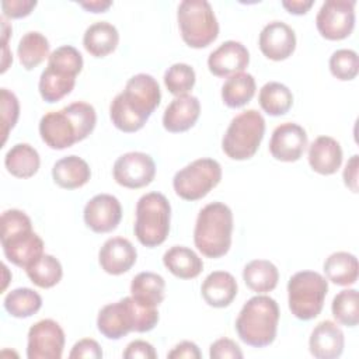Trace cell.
I'll return each mask as SVG.
<instances>
[{
  "instance_id": "6da1fadb",
  "label": "cell",
  "mask_w": 359,
  "mask_h": 359,
  "mask_svg": "<svg viewBox=\"0 0 359 359\" xmlns=\"http://www.w3.org/2000/svg\"><path fill=\"white\" fill-rule=\"evenodd\" d=\"M161 91L157 80L146 73L132 76L119 94L111 101L109 118L116 129L125 133L140 130L160 105Z\"/></svg>"
},
{
  "instance_id": "7a4b0ae2",
  "label": "cell",
  "mask_w": 359,
  "mask_h": 359,
  "mask_svg": "<svg viewBox=\"0 0 359 359\" xmlns=\"http://www.w3.org/2000/svg\"><path fill=\"white\" fill-rule=\"evenodd\" d=\"M97 114L91 104L76 101L59 111L45 114L39 121L41 139L53 150L72 147L95 128Z\"/></svg>"
},
{
  "instance_id": "3957f363",
  "label": "cell",
  "mask_w": 359,
  "mask_h": 359,
  "mask_svg": "<svg viewBox=\"0 0 359 359\" xmlns=\"http://www.w3.org/2000/svg\"><path fill=\"white\" fill-rule=\"evenodd\" d=\"M0 240L6 258L20 268L43 255V241L32 230L31 219L20 209H7L0 217Z\"/></svg>"
},
{
  "instance_id": "277c9868",
  "label": "cell",
  "mask_w": 359,
  "mask_h": 359,
  "mask_svg": "<svg viewBox=\"0 0 359 359\" xmlns=\"http://www.w3.org/2000/svg\"><path fill=\"white\" fill-rule=\"evenodd\" d=\"M157 323V309L142 306L132 296L104 306L97 317V328L108 339H121L130 331L149 332Z\"/></svg>"
},
{
  "instance_id": "5b68a950",
  "label": "cell",
  "mask_w": 359,
  "mask_h": 359,
  "mask_svg": "<svg viewBox=\"0 0 359 359\" xmlns=\"http://www.w3.org/2000/svg\"><path fill=\"white\" fill-rule=\"evenodd\" d=\"M279 316V306L275 299L265 294L248 299L236 320L238 338L252 348L271 345L276 338Z\"/></svg>"
},
{
  "instance_id": "8992f818",
  "label": "cell",
  "mask_w": 359,
  "mask_h": 359,
  "mask_svg": "<svg viewBox=\"0 0 359 359\" xmlns=\"http://www.w3.org/2000/svg\"><path fill=\"white\" fill-rule=\"evenodd\" d=\"M233 212L223 202H212L201 209L194 229V243L206 258L226 255L231 245Z\"/></svg>"
},
{
  "instance_id": "52a82bcc",
  "label": "cell",
  "mask_w": 359,
  "mask_h": 359,
  "mask_svg": "<svg viewBox=\"0 0 359 359\" xmlns=\"http://www.w3.org/2000/svg\"><path fill=\"white\" fill-rule=\"evenodd\" d=\"M171 206L160 192H149L136 203V220L133 231L139 243L147 248L163 244L170 233Z\"/></svg>"
},
{
  "instance_id": "ba28073f",
  "label": "cell",
  "mask_w": 359,
  "mask_h": 359,
  "mask_svg": "<svg viewBox=\"0 0 359 359\" xmlns=\"http://www.w3.org/2000/svg\"><path fill=\"white\" fill-rule=\"evenodd\" d=\"M265 133V119L257 109H247L236 115L229 123L223 139L222 149L231 160L251 158Z\"/></svg>"
},
{
  "instance_id": "9c48e42d",
  "label": "cell",
  "mask_w": 359,
  "mask_h": 359,
  "mask_svg": "<svg viewBox=\"0 0 359 359\" xmlns=\"http://www.w3.org/2000/svg\"><path fill=\"white\" fill-rule=\"evenodd\" d=\"M182 41L195 49L209 46L219 35V22L206 0H184L177 10Z\"/></svg>"
},
{
  "instance_id": "30bf717a",
  "label": "cell",
  "mask_w": 359,
  "mask_h": 359,
  "mask_svg": "<svg viewBox=\"0 0 359 359\" xmlns=\"http://www.w3.org/2000/svg\"><path fill=\"white\" fill-rule=\"evenodd\" d=\"M328 280L318 272L300 271L287 282V303L292 314L303 321L316 318L324 306Z\"/></svg>"
},
{
  "instance_id": "8fae6325",
  "label": "cell",
  "mask_w": 359,
  "mask_h": 359,
  "mask_svg": "<svg viewBox=\"0 0 359 359\" xmlns=\"http://www.w3.org/2000/svg\"><path fill=\"white\" fill-rule=\"evenodd\" d=\"M222 180V165L215 158H198L180 171L172 178L175 194L184 201H199L205 198Z\"/></svg>"
},
{
  "instance_id": "7c38bea8",
  "label": "cell",
  "mask_w": 359,
  "mask_h": 359,
  "mask_svg": "<svg viewBox=\"0 0 359 359\" xmlns=\"http://www.w3.org/2000/svg\"><path fill=\"white\" fill-rule=\"evenodd\" d=\"M355 0H327L321 4L316 27L328 41L348 38L355 28Z\"/></svg>"
},
{
  "instance_id": "4fadbf2b",
  "label": "cell",
  "mask_w": 359,
  "mask_h": 359,
  "mask_svg": "<svg viewBox=\"0 0 359 359\" xmlns=\"http://www.w3.org/2000/svg\"><path fill=\"white\" fill-rule=\"evenodd\" d=\"M65 348V331L52 318H45L28 330V359H60Z\"/></svg>"
},
{
  "instance_id": "5bb4252c",
  "label": "cell",
  "mask_w": 359,
  "mask_h": 359,
  "mask_svg": "<svg viewBox=\"0 0 359 359\" xmlns=\"http://www.w3.org/2000/svg\"><path fill=\"white\" fill-rule=\"evenodd\" d=\"M112 175L121 187L139 189L154 180L156 163L143 151H129L116 158L112 167Z\"/></svg>"
},
{
  "instance_id": "9a60e30c",
  "label": "cell",
  "mask_w": 359,
  "mask_h": 359,
  "mask_svg": "<svg viewBox=\"0 0 359 359\" xmlns=\"http://www.w3.org/2000/svg\"><path fill=\"white\" fill-rule=\"evenodd\" d=\"M307 147V133L303 126L294 122H285L276 126L269 140V153L275 160L297 161Z\"/></svg>"
},
{
  "instance_id": "2e32d148",
  "label": "cell",
  "mask_w": 359,
  "mask_h": 359,
  "mask_svg": "<svg viewBox=\"0 0 359 359\" xmlns=\"http://www.w3.org/2000/svg\"><path fill=\"white\" fill-rule=\"evenodd\" d=\"M83 219L94 233H109L118 227L122 219L121 202L114 195L98 194L86 203Z\"/></svg>"
},
{
  "instance_id": "e0dca14e",
  "label": "cell",
  "mask_w": 359,
  "mask_h": 359,
  "mask_svg": "<svg viewBox=\"0 0 359 359\" xmlns=\"http://www.w3.org/2000/svg\"><path fill=\"white\" fill-rule=\"evenodd\" d=\"M258 46L265 57L280 62L294 52L296 34L286 22L272 21L261 29Z\"/></svg>"
},
{
  "instance_id": "ac0fdd59",
  "label": "cell",
  "mask_w": 359,
  "mask_h": 359,
  "mask_svg": "<svg viewBox=\"0 0 359 359\" xmlns=\"http://www.w3.org/2000/svg\"><path fill=\"white\" fill-rule=\"evenodd\" d=\"M250 63L248 49L237 41H226L208 57V67L213 76L229 77L243 72Z\"/></svg>"
},
{
  "instance_id": "d6986e66",
  "label": "cell",
  "mask_w": 359,
  "mask_h": 359,
  "mask_svg": "<svg viewBox=\"0 0 359 359\" xmlns=\"http://www.w3.org/2000/svg\"><path fill=\"white\" fill-rule=\"evenodd\" d=\"M137 252L133 244L123 237L108 238L98 251V262L104 272L109 275H122L136 262Z\"/></svg>"
},
{
  "instance_id": "ffe728a7",
  "label": "cell",
  "mask_w": 359,
  "mask_h": 359,
  "mask_svg": "<svg viewBox=\"0 0 359 359\" xmlns=\"http://www.w3.org/2000/svg\"><path fill=\"white\" fill-rule=\"evenodd\" d=\"M345 337L337 323L324 320L311 331L309 339L310 353L317 359H337L342 355Z\"/></svg>"
},
{
  "instance_id": "44dd1931",
  "label": "cell",
  "mask_w": 359,
  "mask_h": 359,
  "mask_svg": "<svg viewBox=\"0 0 359 359\" xmlns=\"http://www.w3.org/2000/svg\"><path fill=\"white\" fill-rule=\"evenodd\" d=\"M201 115V102L196 97L185 94L175 97L163 114V126L171 133L189 130Z\"/></svg>"
},
{
  "instance_id": "7402d4cb",
  "label": "cell",
  "mask_w": 359,
  "mask_h": 359,
  "mask_svg": "<svg viewBox=\"0 0 359 359\" xmlns=\"http://www.w3.org/2000/svg\"><path fill=\"white\" fill-rule=\"evenodd\" d=\"M237 280L226 271L210 272L201 286V293L206 304L215 309H223L233 303L237 296Z\"/></svg>"
},
{
  "instance_id": "603a6c76",
  "label": "cell",
  "mask_w": 359,
  "mask_h": 359,
  "mask_svg": "<svg viewBox=\"0 0 359 359\" xmlns=\"http://www.w3.org/2000/svg\"><path fill=\"white\" fill-rule=\"evenodd\" d=\"M309 164L321 175L335 174L342 164L341 144L331 136H318L309 147Z\"/></svg>"
},
{
  "instance_id": "cb8c5ba5",
  "label": "cell",
  "mask_w": 359,
  "mask_h": 359,
  "mask_svg": "<svg viewBox=\"0 0 359 359\" xmlns=\"http://www.w3.org/2000/svg\"><path fill=\"white\" fill-rule=\"evenodd\" d=\"M52 178L63 189H77L90 181L91 170L86 160L72 154L62 157L53 164Z\"/></svg>"
},
{
  "instance_id": "d4e9b609",
  "label": "cell",
  "mask_w": 359,
  "mask_h": 359,
  "mask_svg": "<svg viewBox=\"0 0 359 359\" xmlns=\"http://www.w3.org/2000/svg\"><path fill=\"white\" fill-rule=\"evenodd\" d=\"M119 43V32L108 21L91 24L83 35L84 49L94 57H104L112 53Z\"/></svg>"
},
{
  "instance_id": "484cf974",
  "label": "cell",
  "mask_w": 359,
  "mask_h": 359,
  "mask_svg": "<svg viewBox=\"0 0 359 359\" xmlns=\"http://www.w3.org/2000/svg\"><path fill=\"white\" fill-rule=\"evenodd\" d=\"M163 264L180 279H194L203 269V262L199 255L185 245H174L168 248L163 255Z\"/></svg>"
},
{
  "instance_id": "4316f807",
  "label": "cell",
  "mask_w": 359,
  "mask_h": 359,
  "mask_svg": "<svg viewBox=\"0 0 359 359\" xmlns=\"http://www.w3.org/2000/svg\"><path fill=\"white\" fill-rule=\"evenodd\" d=\"M165 280L154 272H140L130 283V296L142 306L157 307L164 300Z\"/></svg>"
},
{
  "instance_id": "83f0119b",
  "label": "cell",
  "mask_w": 359,
  "mask_h": 359,
  "mask_svg": "<svg viewBox=\"0 0 359 359\" xmlns=\"http://www.w3.org/2000/svg\"><path fill=\"white\" fill-rule=\"evenodd\" d=\"M4 165L7 171L17 178L34 177L41 165V158L31 144L17 143L4 156Z\"/></svg>"
},
{
  "instance_id": "f1b7e54d",
  "label": "cell",
  "mask_w": 359,
  "mask_h": 359,
  "mask_svg": "<svg viewBox=\"0 0 359 359\" xmlns=\"http://www.w3.org/2000/svg\"><path fill=\"white\" fill-rule=\"evenodd\" d=\"M324 273L338 286H351L358 280V258L346 251L332 252L324 261Z\"/></svg>"
},
{
  "instance_id": "f546056e",
  "label": "cell",
  "mask_w": 359,
  "mask_h": 359,
  "mask_svg": "<svg viewBox=\"0 0 359 359\" xmlns=\"http://www.w3.org/2000/svg\"><path fill=\"white\" fill-rule=\"evenodd\" d=\"M257 90L255 79L250 73H236L227 77L222 86V100L229 108H241L248 104Z\"/></svg>"
},
{
  "instance_id": "4dcf8cb0",
  "label": "cell",
  "mask_w": 359,
  "mask_h": 359,
  "mask_svg": "<svg viewBox=\"0 0 359 359\" xmlns=\"http://www.w3.org/2000/svg\"><path fill=\"white\" fill-rule=\"evenodd\" d=\"M243 279L247 287L252 292L266 293L276 287L279 271L268 259H254L244 266Z\"/></svg>"
},
{
  "instance_id": "1f68e13d",
  "label": "cell",
  "mask_w": 359,
  "mask_h": 359,
  "mask_svg": "<svg viewBox=\"0 0 359 359\" xmlns=\"http://www.w3.org/2000/svg\"><path fill=\"white\" fill-rule=\"evenodd\" d=\"M76 84V77L67 73L59 72L53 67L46 66V69L41 73L38 90L45 102L53 104L60 101L63 97L72 93Z\"/></svg>"
},
{
  "instance_id": "d6a6232c",
  "label": "cell",
  "mask_w": 359,
  "mask_h": 359,
  "mask_svg": "<svg viewBox=\"0 0 359 359\" xmlns=\"http://www.w3.org/2000/svg\"><path fill=\"white\" fill-rule=\"evenodd\" d=\"M258 102L262 111L271 116H280L289 112L293 105V94L282 83H265L258 94Z\"/></svg>"
},
{
  "instance_id": "836d02e7",
  "label": "cell",
  "mask_w": 359,
  "mask_h": 359,
  "mask_svg": "<svg viewBox=\"0 0 359 359\" xmlns=\"http://www.w3.org/2000/svg\"><path fill=\"white\" fill-rule=\"evenodd\" d=\"M17 55L22 67L32 70L49 57V41L41 32L29 31L21 36Z\"/></svg>"
},
{
  "instance_id": "e575fe53",
  "label": "cell",
  "mask_w": 359,
  "mask_h": 359,
  "mask_svg": "<svg viewBox=\"0 0 359 359\" xmlns=\"http://www.w3.org/2000/svg\"><path fill=\"white\" fill-rule=\"evenodd\" d=\"M3 306L6 311L15 318H28L42 307V297L38 292L29 287H17L8 292Z\"/></svg>"
},
{
  "instance_id": "d590c367",
  "label": "cell",
  "mask_w": 359,
  "mask_h": 359,
  "mask_svg": "<svg viewBox=\"0 0 359 359\" xmlns=\"http://www.w3.org/2000/svg\"><path fill=\"white\" fill-rule=\"evenodd\" d=\"M29 280L42 289H49L57 285L63 276L62 264L50 254L41 255L29 266L25 268Z\"/></svg>"
},
{
  "instance_id": "8d00e7d4",
  "label": "cell",
  "mask_w": 359,
  "mask_h": 359,
  "mask_svg": "<svg viewBox=\"0 0 359 359\" xmlns=\"http://www.w3.org/2000/svg\"><path fill=\"white\" fill-rule=\"evenodd\" d=\"M334 318L346 327H356L359 323V294L356 289H344L335 294L331 303Z\"/></svg>"
},
{
  "instance_id": "74e56055",
  "label": "cell",
  "mask_w": 359,
  "mask_h": 359,
  "mask_svg": "<svg viewBox=\"0 0 359 359\" xmlns=\"http://www.w3.org/2000/svg\"><path fill=\"white\" fill-rule=\"evenodd\" d=\"M196 81V74L194 67L187 63H174L164 73V84L175 97L188 94Z\"/></svg>"
},
{
  "instance_id": "f35d334b",
  "label": "cell",
  "mask_w": 359,
  "mask_h": 359,
  "mask_svg": "<svg viewBox=\"0 0 359 359\" xmlns=\"http://www.w3.org/2000/svg\"><path fill=\"white\" fill-rule=\"evenodd\" d=\"M83 56L72 45L56 48L48 57V66L70 76H77L83 70Z\"/></svg>"
},
{
  "instance_id": "ab89813d",
  "label": "cell",
  "mask_w": 359,
  "mask_h": 359,
  "mask_svg": "<svg viewBox=\"0 0 359 359\" xmlns=\"http://www.w3.org/2000/svg\"><path fill=\"white\" fill-rule=\"evenodd\" d=\"M330 72L341 81L353 80L359 73V57L352 49H338L330 57Z\"/></svg>"
},
{
  "instance_id": "60d3db41",
  "label": "cell",
  "mask_w": 359,
  "mask_h": 359,
  "mask_svg": "<svg viewBox=\"0 0 359 359\" xmlns=\"http://www.w3.org/2000/svg\"><path fill=\"white\" fill-rule=\"evenodd\" d=\"M1 100V135H3V144L7 140L8 132L15 126L20 115V102L15 94L7 88H1L0 91Z\"/></svg>"
},
{
  "instance_id": "b9f144b4",
  "label": "cell",
  "mask_w": 359,
  "mask_h": 359,
  "mask_svg": "<svg viewBox=\"0 0 359 359\" xmlns=\"http://www.w3.org/2000/svg\"><path fill=\"white\" fill-rule=\"evenodd\" d=\"M209 356L212 359H241L244 355L240 346L230 338H220L215 341L209 348Z\"/></svg>"
},
{
  "instance_id": "7bdbcfd3",
  "label": "cell",
  "mask_w": 359,
  "mask_h": 359,
  "mask_svg": "<svg viewBox=\"0 0 359 359\" xmlns=\"http://www.w3.org/2000/svg\"><path fill=\"white\" fill-rule=\"evenodd\" d=\"M69 358L70 359H81V358L100 359V358H102V349L95 339L83 338L73 345V348L69 353Z\"/></svg>"
},
{
  "instance_id": "ee69618b",
  "label": "cell",
  "mask_w": 359,
  "mask_h": 359,
  "mask_svg": "<svg viewBox=\"0 0 359 359\" xmlns=\"http://www.w3.org/2000/svg\"><path fill=\"white\" fill-rule=\"evenodd\" d=\"M36 7L35 0H4L1 1L3 15L7 18H22Z\"/></svg>"
},
{
  "instance_id": "f6af8a7d",
  "label": "cell",
  "mask_w": 359,
  "mask_h": 359,
  "mask_svg": "<svg viewBox=\"0 0 359 359\" xmlns=\"http://www.w3.org/2000/svg\"><path fill=\"white\" fill-rule=\"evenodd\" d=\"M122 356L125 359H139V358L140 359H156L157 352L150 342L136 339L126 345Z\"/></svg>"
},
{
  "instance_id": "bcb514c9",
  "label": "cell",
  "mask_w": 359,
  "mask_h": 359,
  "mask_svg": "<svg viewBox=\"0 0 359 359\" xmlns=\"http://www.w3.org/2000/svg\"><path fill=\"white\" fill-rule=\"evenodd\" d=\"M202 356L198 345L195 342L191 341H182L180 344H177L168 353L167 358L170 359H182V358H188V359H199Z\"/></svg>"
},
{
  "instance_id": "7dc6e473",
  "label": "cell",
  "mask_w": 359,
  "mask_h": 359,
  "mask_svg": "<svg viewBox=\"0 0 359 359\" xmlns=\"http://www.w3.org/2000/svg\"><path fill=\"white\" fill-rule=\"evenodd\" d=\"M358 167H359V156L353 154L344 168V184L353 192H358Z\"/></svg>"
},
{
  "instance_id": "c3c4849f",
  "label": "cell",
  "mask_w": 359,
  "mask_h": 359,
  "mask_svg": "<svg viewBox=\"0 0 359 359\" xmlns=\"http://www.w3.org/2000/svg\"><path fill=\"white\" fill-rule=\"evenodd\" d=\"M11 32V27L8 25V22L4 20V17H1V34H3V60H1V73H4L8 66L13 63V55L8 53V45H7V39L10 36Z\"/></svg>"
},
{
  "instance_id": "681fc988",
  "label": "cell",
  "mask_w": 359,
  "mask_h": 359,
  "mask_svg": "<svg viewBox=\"0 0 359 359\" xmlns=\"http://www.w3.org/2000/svg\"><path fill=\"white\" fill-rule=\"evenodd\" d=\"M314 1L313 0H283L282 7L294 15H303L306 14L311 7Z\"/></svg>"
},
{
  "instance_id": "f907efd6",
  "label": "cell",
  "mask_w": 359,
  "mask_h": 359,
  "mask_svg": "<svg viewBox=\"0 0 359 359\" xmlns=\"http://www.w3.org/2000/svg\"><path fill=\"white\" fill-rule=\"evenodd\" d=\"M79 6L91 13H105L112 6V1L111 0H90V1H80Z\"/></svg>"
}]
</instances>
